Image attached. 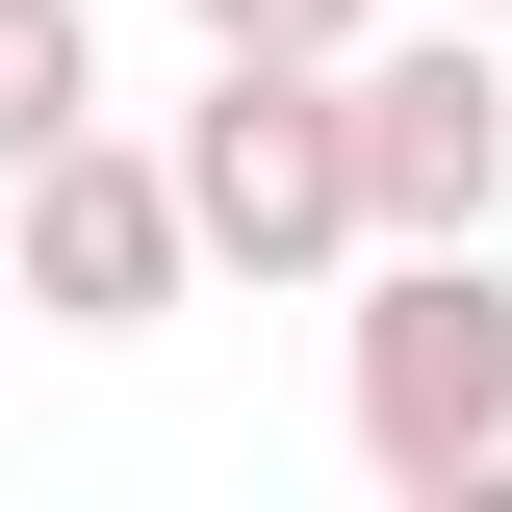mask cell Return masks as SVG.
Masks as SVG:
<instances>
[{
	"label": "cell",
	"mask_w": 512,
	"mask_h": 512,
	"mask_svg": "<svg viewBox=\"0 0 512 512\" xmlns=\"http://www.w3.org/2000/svg\"><path fill=\"white\" fill-rule=\"evenodd\" d=\"M333 410L410 512H487L512 487V256L487 231H384L359 308H333Z\"/></svg>",
	"instance_id": "obj_1"
},
{
	"label": "cell",
	"mask_w": 512,
	"mask_h": 512,
	"mask_svg": "<svg viewBox=\"0 0 512 512\" xmlns=\"http://www.w3.org/2000/svg\"><path fill=\"white\" fill-rule=\"evenodd\" d=\"M333 103H359V256L384 231H512V26L384 0L359 52H333Z\"/></svg>",
	"instance_id": "obj_3"
},
{
	"label": "cell",
	"mask_w": 512,
	"mask_h": 512,
	"mask_svg": "<svg viewBox=\"0 0 512 512\" xmlns=\"http://www.w3.org/2000/svg\"><path fill=\"white\" fill-rule=\"evenodd\" d=\"M0 308H52V333H154V308H205L180 154H128V128H52V154L0 180Z\"/></svg>",
	"instance_id": "obj_4"
},
{
	"label": "cell",
	"mask_w": 512,
	"mask_h": 512,
	"mask_svg": "<svg viewBox=\"0 0 512 512\" xmlns=\"http://www.w3.org/2000/svg\"><path fill=\"white\" fill-rule=\"evenodd\" d=\"M180 26H205V52H359L384 0H180Z\"/></svg>",
	"instance_id": "obj_6"
},
{
	"label": "cell",
	"mask_w": 512,
	"mask_h": 512,
	"mask_svg": "<svg viewBox=\"0 0 512 512\" xmlns=\"http://www.w3.org/2000/svg\"><path fill=\"white\" fill-rule=\"evenodd\" d=\"M52 128H103V0H0V180Z\"/></svg>",
	"instance_id": "obj_5"
},
{
	"label": "cell",
	"mask_w": 512,
	"mask_h": 512,
	"mask_svg": "<svg viewBox=\"0 0 512 512\" xmlns=\"http://www.w3.org/2000/svg\"><path fill=\"white\" fill-rule=\"evenodd\" d=\"M436 26H512V0H436Z\"/></svg>",
	"instance_id": "obj_7"
},
{
	"label": "cell",
	"mask_w": 512,
	"mask_h": 512,
	"mask_svg": "<svg viewBox=\"0 0 512 512\" xmlns=\"http://www.w3.org/2000/svg\"><path fill=\"white\" fill-rule=\"evenodd\" d=\"M154 154H180L205 282H256V308L359 282V103H333V52H205V103L154 128Z\"/></svg>",
	"instance_id": "obj_2"
}]
</instances>
